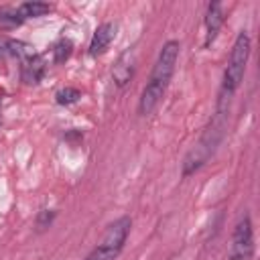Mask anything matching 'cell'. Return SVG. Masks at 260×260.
I'll list each match as a JSON object with an SVG mask.
<instances>
[{"instance_id": "1", "label": "cell", "mask_w": 260, "mask_h": 260, "mask_svg": "<svg viewBox=\"0 0 260 260\" xmlns=\"http://www.w3.org/2000/svg\"><path fill=\"white\" fill-rule=\"evenodd\" d=\"M179 53H181V43L179 41H167L154 61V67L150 71L148 83L144 85L140 100H138V114L140 116H148L152 114V110L158 106L160 98L165 95L173 73H175V65L179 61Z\"/></svg>"}, {"instance_id": "2", "label": "cell", "mask_w": 260, "mask_h": 260, "mask_svg": "<svg viewBox=\"0 0 260 260\" xmlns=\"http://www.w3.org/2000/svg\"><path fill=\"white\" fill-rule=\"evenodd\" d=\"M248 57H250V37L246 30H242V32H238V37L234 41V47H232V53H230V59H228V65L223 71V81H221L219 93H225L230 98L236 93V89L240 87V83L244 79Z\"/></svg>"}, {"instance_id": "3", "label": "cell", "mask_w": 260, "mask_h": 260, "mask_svg": "<svg viewBox=\"0 0 260 260\" xmlns=\"http://www.w3.org/2000/svg\"><path fill=\"white\" fill-rule=\"evenodd\" d=\"M130 228H132V219L128 215H122L116 221H112L106 228L98 246L85 256V260H116L118 254L122 252L124 244H126Z\"/></svg>"}, {"instance_id": "4", "label": "cell", "mask_w": 260, "mask_h": 260, "mask_svg": "<svg viewBox=\"0 0 260 260\" xmlns=\"http://www.w3.org/2000/svg\"><path fill=\"white\" fill-rule=\"evenodd\" d=\"M252 254H254V230L250 215L244 213L234 228L230 260H252Z\"/></svg>"}, {"instance_id": "5", "label": "cell", "mask_w": 260, "mask_h": 260, "mask_svg": "<svg viewBox=\"0 0 260 260\" xmlns=\"http://www.w3.org/2000/svg\"><path fill=\"white\" fill-rule=\"evenodd\" d=\"M223 20H225L223 6L219 2H211L207 6V12H205V43H203L205 47H209L215 41L219 28L223 26Z\"/></svg>"}, {"instance_id": "6", "label": "cell", "mask_w": 260, "mask_h": 260, "mask_svg": "<svg viewBox=\"0 0 260 260\" xmlns=\"http://www.w3.org/2000/svg\"><path fill=\"white\" fill-rule=\"evenodd\" d=\"M116 30H118V26H116L114 22H104V24H100V26L95 28L93 37H91V43H89V55H91V57L102 55V53L110 47V43L114 41Z\"/></svg>"}, {"instance_id": "7", "label": "cell", "mask_w": 260, "mask_h": 260, "mask_svg": "<svg viewBox=\"0 0 260 260\" xmlns=\"http://www.w3.org/2000/svg\"><path fill=\"white\" fill-rule=\"evenodd\" d=\"M132 73H134V53L128 49L118 57V61L112 69V79L116 81L118 87H124L130 81Z\"/></svg>"}, {"instance_id": "8", "label": "cell", "mask_w": 260, "mask_h": 260, "mask_svg": "<svg viewBox=\"0 0 260 260\" xmlns=\"http://www.w3.org/2000/svg\"><path fill=\"white\" fill-rule=\"evenodd\" d=\"M43 73H45V61L43 57L39 55H28L24 57L22 61V69H20V75H22V81L24 83H39L43 79Z\"/></svg>"}, {"instance_id": "9", "label": "cell", "mask_w": 260, "mask_h": 260, "mask_svg": "<svg viewBox=\"0 0 260 260\" xmlns=\"http://www.w3.org/2000/svg\"><path fill=\"white\" fill-rule=\"evenodd\" d=\"M18 12H20V16L24 20L26 18H39V16H45L47 12H51V4L39 2V0H30V2H22L18 6Z\"/></svg>"}, {"instance_id": "10", "label": "cell", "mask_w": 260, "mask_h": 260, "mask_svg": "<svg viewBox=\"0 0 260 260\" xmlns=\"http://www.w3.org/2000/svg\"><path fill=\"white\" fill-rule=\"evenodd\" d=\"M24 22V18L20 16L18 12V6L12 8V6H2L0 8V28L2 30H12L16 26H20Z\"/></svg>"}, {"instance_id": "11", "label": "cell", "mask_w": 260, "mask_h": 260, "mask_svg": "<svg viewBox=\"0 0 260 260\" xmlns=\"http://www.w3.org/2000/svg\"><path fill=\"white\" fill-rule=\"evenodd\" d=\"M79 98H81V91H79L77 87H63V89H59V91L55 93V100H57V104H61V106H71V104H75Z\"/></svg>"}, {"instance_id": "12", "label": "cell", "mask_w": 260, "mask_h": 260, "mask_svg": "<svg viewBox=\"0 0 260 260\" xmlns=\"http://www.w3.org/2000/svg\"><path fill=\"white\" fill-rule=\"evenodd\" d=\"M71 51H73L71 41H69V39H61V41L53 47V59H55V63H63V61H67L69 55H71Z\"/></svg>"}, {"instance_id": "13", "label": "cell", "mask_w": 260, "mask_h": 260, "mask_svg": "<svg viewBox=\"0 0 260 260\" xmlns=\"http://www.w3.org/2000/svg\"><path fill=\"white\" fill-rule=\"evenodd\" d=\"M53 219H55V211H49V209H43L39 215H37V228L43 232V230H47L51 223H53Z\"/></svg>"}]
</instances>
